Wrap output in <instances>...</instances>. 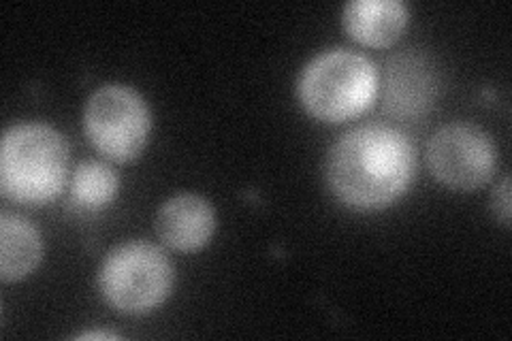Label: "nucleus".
<instances>
[{"label":"nucleus","instance_id":"f257e3e1","mask_svg":"<svg viewBox=\"0 0 512 341\" xmlns=\"http://www.w3.org/2000/svg\"><path fill=\"white\" fill-rule=\"evenodd\" d=\"M416 175V148L387 124L352 128L333 143L327 182L333 197L355 211H378L402 199Z\"/></svg>","mask_w":512,"mask_h":341},{"label":"nucleus","instance_id":"f03ea898","mask_svg":"<svg viewBox=\"0 0 512 341\" xmlns=\"http://www.w3.org/2000/svg\"><path fill=\"white\" fill-rule=\"evenodd\" d=\"M69 145L47 124H15L0 145V190L13 203L45 205L67 184Z\"/></svg>","mask_w":512,"mask_h":341},{"label":"nucleus","instance_id":"7ed1b4c3","mask_svg":"<svg viewBox=\"0 0 512 341\" xmlns=\"http://www.w3.org/2000/svg\"><path fill=\"white\" fill-rule=\"evenodd\" d=\"M378 92V71L370 58L352 50L318 54L301 71L297 94L312 118L340 124L357 118L370 107Z\"/></svg>","mask_w":512,"mask_h":341},{"label":"nucleus","instance_id":"20e7f679","mask_svg":"<svg viewBox=\"0 0 512 341\" xmlns=\"http://www.w3.org/2000/svg\"><path fill=\"white\" fill-rule=\"evenodd\" d=\"M175 282L169 256L154 243L128 241L111 250L99 269L103 299L120 314L146 316L167 301Z\"/></svg>","mask_w":512,"mask_h":341},{"label":"nucleus","instance_id":"39448f33","mask_svg":"<svg viewBox=\"0 0 512 341\" xmlns=\"http://www.w3.org/2000/svg\"><path fill=\"white\" fill-rule=\"evenodd\" d=\"M84 128L90 143L105 158L131 162L146 150L152 116L139 92L128 86L109 84L88 99Z\"/></svg>","mask_w":512,"mask_h":341},{"label":"nucleus","instance_id":"423d86ee","mask_svg":"<svg viewBox=\"0 0 512 341\" xmlns=\"http://www.w3.org/2000/svg\"><path fill=\"white\" fill-rule=\"evenodd\" d=\"M427 162L446 188L472 192L485 186L498 167V150L483 128L451 122L434 133L427 145Z\"/></svg>","mask_w":512,"mask_h":341},{"label":"nucleus","instance_id":"0eeeda50","mask_svg":"<svg viewBox=\"0 0 512 341\" xmlns=\"http://www.w3.org/2000/svg\"><path fill=\"white\" fill-rule=\"evenodd\" d=\"M438 77L434 64L421 52H402L387 64L384 109L402 120L421 118L434 105Z\"/></svg>","mask_w":512,"mask_h":341},{"label":"nucleus","instance_id":"6e6552de","mask_svg":"<svg viewBox=\"0 0 512 341\" xmlns=\"http://www.w3.org/2000/svg\"><path fill=\"white\" fill-rule=\"evenodd\" d=\"M158 239L178 252H199L216 231V214L199 194H180L160 205L156 220Z\"/></svg>","mask_w":512,"mask_h":341},{"label":"nucleus","instance_id":"1a4fd4ad","mask_svg":"<svg viewBox=\"0 0 512 341\" xmlns=\"http://www.w3.org/2000/svg\"><path fill=\"white\" fill-rule=\"evenodd\" d=\"M342 22L348 35L367 47H389L408 24V9L399 0H352Z\"/></svg>","mask_w":512,"mask_h":341},{"label":"nucleus","instance_id":"9d476101","mask_svg":"<svg viewBox=\"0 0 512 341\" xmlns=\"http://www.w3.org/2000/svg\"><path fill=\"white\" fill-rule=\"evenodd\" d=\"M43 256L41 235L26 218L3 211L0 216V278L20 282L37 269Z\"/></svg>","mask_w":512,"mask_h":341},{"label":"nucleus","instance_id":"9b49d317","mask_svg":"<svg viewBox=\"0 0 512 341\" xmlns=\"http://www.w3.org/2000/svg\"><path fill=\"white\" fill-rule=\"evenodd\" d=\"M120 188L118 175L105 162L88 160L79 165L71 177V201L82 209L96 211L116 199Z\"/></svg>","mask_w":512,"mask_h":341},{"label":"nucleus","instance_id":"f8f14e48","mask_svg":"<svg viewBox=\"0 0 512 341\" xmlns=\"http://www.w3.org/2000/svg\"><path fill=\"white\" fill-rule=\"evenodd\" d=\"M493 211L504 226H510V177H504L502 184L493 192Z\"/></svg>","mask_w":512,"mask_h":341},{"label":"nucleus","instance_id":"ddd939ff","mask_svg":"<svg viewBox=\"0 0 512 341\" xmlns=\"http://www.w3.org/2000/svg\"><path fill=\"white\" fill-rule=\"evenodd\" d=\"M77 339H118V337L111 335V333H105V331H92V333L77 335Z\"/></svg>","mask_w":512,"mask_h":341}]
</instances>
